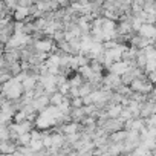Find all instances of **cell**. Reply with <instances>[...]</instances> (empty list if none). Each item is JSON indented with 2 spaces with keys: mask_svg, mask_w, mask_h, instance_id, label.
I'll use <instances>...</instances> for the list:
<instances>
[{
  "mask_svg": "<svg viewBox=\"0 0 156 156\" xmlns=\"http://www.w3.org/2000/svg\"><path fill=\"white\" fill-rule=\"evenodd\" d=\"M12 19H14L16 22H28V20H32V17H31V6L26 8V6L17 5V8H16L14 12H12Z\"/></svg>",
  "mask_w": 156,
  "mask_h": 156,
  "instance_id": "obj_1",
  "label": "cell"
},
{
  "mask_svg": "<svg viewBox=\"0 0 156 156\" xmlns=\"http://www.w3.org/2000/svg\"><path fill=\"white\" fill-rule=\"evenodd\" d=\"M138 34H141L142 37L154 38L156 40V25H153V23H144L141 26V29L138 31Z\"/></svg>",
  "mask_w": 156,
  "mask_h": 156,
  "instance_id": "obj_3",
  "label": "cell"
},
{
  "mask_svg": "<svg viewBox=\"0 0 156 156\" xmlns=\"http://www.w3.org/2000/svg\"><path fill=\"white\" fill-rule=\"evenodd\" d=\"M35 2H38V0H35Z\"/></svg>",
  "mask_w": 156,
  "mask_h": 156,
  "instance_id": "obj_11",
  "label": "cell"
},
{
  "mask_svg": "<svg viewBox=\"0 0 156 156\" xmlns=\"http://www.w3.org/2000/svg\"><path fill=\"white\" fill-rule=\"evenodd\" d=\"M148 100L150 101H153V103H156V86L153 87V90L148 94Z\"/></svg>",
  "mask_w": 156,
  "mask_h": 156,
  "instance_id": "obj_9",
  "label": "cell"
},
{
  "mask_svg": "<svg viewBox=\"0 0 156 156\" xmlns=\"http://www.w3.org/2000/svg\"><path fill=\"white\" fill-rule=\"evenodd\" d=\"M145 122H147V126H154L156 127V113H153L151 116L145 118Z\"/></svg>",
  "mask_w": 156,
  "mask_h": 156,
  "instance_id": "obj_8",
  "label": "cell"
},
{
  "mask_svg": "<svg viewBox=\"0 0 156 156\" xmlns=\"http://www.w3.org/2000/svg\"><path fill=\"white\" fill-rule=\"evenodd\" d=\"M64 98H66V95H64L63 92L57 90V92H54V94L51 95V104H54V106H60V104L64 101Z\"/></svg>",
  "mask_w": 156,
  "mask_h": 156,
  "instance_id": "obj_5",
  "label": "cell"
},
{
  "mask_svg": "<svg viewBox=\"0 0 156 156\" xmlns=\"http://www.w3.org/2000/svg\"><path fill=\"white\" fill-rule=\"evenodd\" d=\"M31 139H32V135H31V132H26V133H22V135H19V138L16 139V142H17V145H29Z\"/></svg>",
  "mask_w": 156,
  "mask_h": 156,
  "instance_id": "obj_6",
  "label": "cell"
},
{
  "mask_svg": "<svg viewBox=\"0 0 156 156\" xmlns=\"http://www.w3.org/2000/svg\"><path fill=\"white\" fill-rule=\"evenodd\" d=\"M72 103V107H83L84 106V101H83V97H75L70 100Z\"/></svg>",
  "mask_w": 156,
  "mask_h": 156,
  "instance_id": "obj_7",
  "label": "cell"
},
{
  "mask_svg": "<svg viewBox=\"0 0 156 156\" xmlns=\"http://www.w3.org/2000/svg\"><path fill=\"white\" fill-rule=\"evenodd\" d=\"M154 48H156V43H154Z\"/></svg>",
  "mask_w": 156,
  "mask_h": 156,
  "instance_id": "obj_10",
  "label": "cell"
},
{
  "mask_svg": "<svg viewBox=\"0 0 156 156\" xmlns=\"http://www.w3.org/2000/svg\"><path fill=\"white\" fill-rule=\"evenodd\" d=\"M154 2H156V0H154Z\"/></svg>",
  "mask_w": 156,
  "mask_h": 156,
  "instance_id": "obj_12",
  "label": "cell"
},
{
  "mask_svg": "<svg viewBox=\"0 0 156 156\" xmlns=\"http://www.w3.org/2000/svg\"><path fill=\"white\" fill-rule=\"evenodd\" d=\"M129 67H130V64L127 63V61H124V60H119V61H115L107 70L109 72H113V73H116V75H124L127 70H129Z\"/></svg>",
  "mask_w": 156,
  "mask_h": 156,
  "instance_id": "obj_2",
  "label": "cell"
},
{
  "mask_svg": "<svg viewBox=\"0 0 156 156\" xmlns=\"http://www.w3.org/2000/svg\"><path fill=\"white\" fill-rule=\"evenodd\" d=\"M90 35H92L94 41L104 43V31H103V28H92L90 29Z\"/></svg>",
  "mask_w": 156,
  "mask_h": 156,
  "instance_id": "obj_4",
  "label": "cell"
}]
</instances>
